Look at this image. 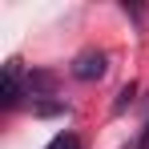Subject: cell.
<instances>
[{
	"instance_id": "cell-1",
	"label": "cell",
	"mask_w": 149,
	"mask_h": 149,
	"mask_svg": "<svg viewBox=\"0 0 149 149\" xmlns=\"http://www.w3.org/2000/svg\"><path fill=\"white\" fill-rule=\"evenodd\" d=\"M105 69H109V61H105L101 49H85V52H77V61H73V77L77 81H101Z\"/></svg>"
},
{
	"instance_id": "cell-2",
	"label": "cell",
	"mask_w": 149,
	"mask_h": 149,
	"mask_svg": "<svg viewBox=\"0 0 149 149\" xmlns=\"http://www.w3.org/2000/svg\"><path fill=\"white\" fill-rule=\"evenodd\" d=\"M24 93H28V85L20 81V61H8V65H4V89H0V105H4V109H16Z\"/></svg>"
},
{
	"instance_id": "cell-3",
	"label": "cell",
	"mask_w": 149,
	"mask_h": 149,
	"mask_svg": "<svg viewBox=\"0 0 149 149\" xmlns=\"http://www.w3.org/2000/svg\"><path fill=\"white\" fill-rule=\"evenodd\" d=\"M24 85H28V97H52L56 93V77L45 73V69H32L24 77Z\"/></svg>"
},
{
	"instance_id": "cell-4",
	"label": "cell",
	"mask_w": 149,
	"mask_h": 149,
	"mask_svg": "<svg viewBox=\"0 0 149 149\" xmlns=\"http://www.w3.org/2000/svg\"><path fill=\"white\" fill-rule=\"evenodd\" d=\"M133 97H137V85H133V81H129V85H125L121 93H117V101H113V113H125V109H129V105H133Z\"/></svg>"
},
{
	"instance_id": "cell-5",
	"label": "cell",
	"mask_w": 149,
	"mask_h": 149,
	"mask_svg": "<svg viewBox=\"0 0 149 149\" xmlns=\"http://www.w3.org/2000/svg\"><path fill=\"white\" fill-rule=\"evenodd\" d=\"M36 113H40V117H56V113H65V105H61V101H40Z\"/></svg>"
},
{
	"instance_id": "cell-6",
	"label": "cell",
	"mask_w": 149,
	"mask_h": 149,
	"mask_svg": "<svg viewBox=\"0 0 149 149\" xmlns=\"http://www.w3.org/2000/svg\"><path fill=\"white\" fill-rule=\"evenodd\" d=\"M49 149H77V137H73V133H61V137H56Z\"/></svg>"
}]
</instances>
